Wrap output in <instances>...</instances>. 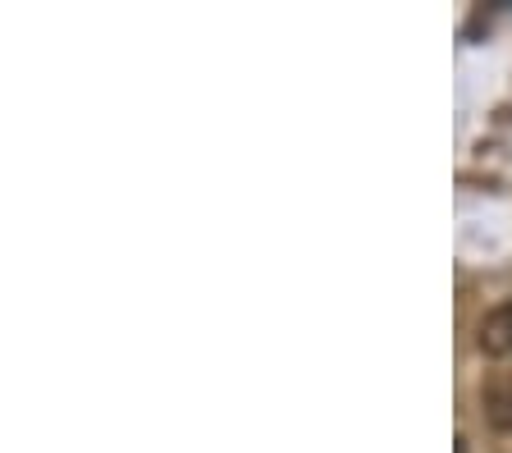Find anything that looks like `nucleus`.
I'll return each mask as SVG.
<instances>
[{"instance_id":"obj_1","label":"nucleus","mask_w":512,"mask_h":453,"mask_svg":"<svg viewBox=\"0 0 512 453\" xmlns=\"http://www.w3.org/2000/svg\"><path fill=\"white\" fill-rule=\"evenodd\" d=\"M476 344H480V353L485 357H508L512 353V298L499 302V307L480 321Z\"/></svg>"},{"instance_id":"obj_2","label":"nucleus","mask_w":512,"mask_h":453,"mask_svg":"<svg viewBox=\"0 0 512 453\" xmlns=\"http://www.w3.org/2000/svg\"><path fill=\"white\" fill-rule=\"evenodd\" d=\"M485 412H490V421L499 431H512V376L508 371L490 376V385H485Z\"/></svg>"},{"instance_id":"obj_3","label":"nucleus","mask_w":512,"mask_h":453,"mask_svg":"<svg viewBox=\"0 0 512 453\" xmlns=\"http://www.w3.org/2000/svg\"><path fill=\"white\" fill-rule=\"evenodd\" d=\"M458 453H467V444H462V440H458Z\"/></svg>"}]
</instances>
